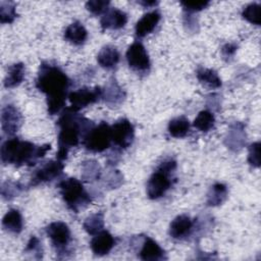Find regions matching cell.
Instances as JSON below:
<instances>
[{
    "label": "cell",
    "mask_w": 261,
    "mask_h": 261,
    "mask_svg": "<svg viewBox=\"0 0 261 261\" xmlns=\"http://www.w3.org/2000/svg\"><path fill=\"white\" fill-rule=\"evenodd\" d=\"M70 81L65 72L51 63H42L36 80V87L47 97L48 113H59L68 98Z\"/></svg>",
    "instance_id": "1"
},
{
    "label": "cell",
    "mask_w": 261,
    "mask_h": 261,
    "mask_svg": "<svg viewBox=\"0 0 261 261\" xmlns=\"http://www.w3.org/2000/svg\"><path fill=\"white\" fill-rule=\"evenodd\" d=\"M93 121L82 116L71 107L65 108L57 120L58 152L57 159L64 160L70 148L76 147L87 133L94 126Z\"/></svg>",
    "instance_id": "2"
},
{
    "label": "cell",
    "mask_w": 261,
    "mask_h": 261,
    "mask_svg": "<svg viewBox=\"0 0 261 261\" xmlns=\"http://www.w3.org/2000/svg\"><path fill=\"white\" fill-rule=\"evenodd\" d=\"M50 149L51 145L48 144L37 146L18 138H11L2 144L0 156L4 164H12L15 166L33 165L38 159L44 157Z\"/></svg>",
    "instance_id": "3"
},
{
    "label": "cell",
    "mask_w": 261,
    "mask_h": 261,
    "mask_svg": "<svg viewBox=\"0 0 261 261\" xmlns=\"http://www.w3.org/2000/svg\"><path fill=\"white\" fill-rule=\"evenodd\" d=\"M176 162L173 159L163 161L152 173L147 182V195L150 199L156 200L165 195L172 185L173 173Z\"/></svg>",
    "instance_id": "4"
},
{
    "label": "cell",
    "mask_w": 261,
    "mask_h": 261,
    "mask_svg": "<svg viewBox=\"0 0 261 261\" xmlns=\"http://www.w3.org/2000/svg\"><path fill=\"white\" fill-rule=\"evenodd\" d=\"M58 188L67 207L75 213H77L80 209L88 206L92 201L83 184L74 177H68L60 180Z\"/></svg>",
    "instance_id": "5"
},
{
    "label": "cell",
    "mask_w": 261,
    "mask_h": 261,
    "mask_svg": "<svg viewBox=\"0 0 261 261\" xmlns=\"http://www.w3.org/2000/svg\"><path fill=\"white\" fill-rule=\"evenodd\" d=\"M111 142V125L102 121L87 133L82 143L87 150L100 153L108 149Z\"/></svg>",
    "instance_id": "6"
},
{
    "label": "cell",
    "mask_w": 261,
    "mask_h": 261,
    "mask_svg": "<svg viewBox=\"0 0 261 261\" xmlns=\"http://www.w3.org/2000/svg\"><path fill=\"white\" fill-rule=\"evenodd\" d=\"M135 138V128L126 118H120L111 125V141L117 148H128Z\"/></svg>",
    "instance_id": "7"
},
{
    "label": "cell",
    "mask_w": 261,
    "mask_h": 261,
    "mask_svg": "<svg viewBox=\"0 0 261 261\" xmlns=\"http://www.w3.org/2000/svg\"><path fill=\"white\" fill-rule=\"evenodd\" d=\"M63 168L64 163H62L61 160H49L35 170L31 178L30 185L38 186L40 184L48 182L55 178H58L61 176Z\"/></svg>",
    "instance_id": "8"
},
{
    "label": "cell",
    "mask_w": 261,
    "mask_h": 261,
    "mask_svg": "<svg viewBox=\"0 0 261 261\" xmlns=\"http://www.w3.org/2000/svg\"><path fill=\"white\" fill-rule=\"evenodd\" d=\"M100 98H102V90L100 87H84L76 91L70 92L68 95L71 108H73L76 111L99 101Z\"/></svg>",
    "instance_id": "9"
},
{
    "label": "cell",
    "mask_w": 261,
    "mask_h": 261,
    "mask_svg": "<svg viewBox=\"0 0 261 261\" xmlns=\"http://www.w3.org/2000/svg\"><path fill=\"white\" fill-rule=\"evenodd\" d=\"M125 56L132 69L136 71H148L150 69V58L142 43L134 42L127 48Z\"/></svg>",
    "instance_id": "10"
},
{
    "label": "cell",
    "mask_w": 261,
    "mask_h": 261,
    "mask_svg": "<svg viewBox=\"0 0 261 261\" xmlns=\"http://www.w3.org/2000/svg\"><path fill=\"white\" fill-rule=\"evenodd\" d=\"M46 233L58 252L65 249L71 240L68 225L62 221L51 222L46 227Z\"/></svg>",
    "instance_id": "11"
},
{
    "label": "cell",
    "mask_w": 261,
    "mask_h": 261,
    "mask_svg": "<svg viewBox=\"0 0 261 261\" xmlns=\"http://www.w3.org/2000/svg\"><path fill=\"white\" fill-rule=\"evenodd\" d=\"M22 123V115L19 110L11 104L4 106L1 110V127L4 134L14 135Z\"/></svg>",
    "instance_id": "12"
},
{
    "label": "cell",
    "mask_w": 261,
    "mask_h": 261,
    "mask_svg": "<svg viewBox=\"0 0 261 261\" xmlns=\"http://www.w3.org/2000/svg\"><path fill=\"white\" fill-rule=\"evenodd\" d=\"M114 245H115V240L113 236L109 231L104 229L94 234L90 243L93 253L97 256H104L108 254L112 250Z\"/></svg>",
    "instance_id": "13"
},
{
    "label": "cell",
    "mask_w": 261,
    "mask_h": 261,
    "mask_svg": "<svg viewBox=\"0 0 261 261\" xmlns=\"http://www.w3.org/2000/svg\"><path fill=\"white\" fill-rule=\"evenodd\" d=\"M127 22V14L117 8L108 9L102 16L100 23L103 30H119Z\"/></svg>",
    "instance_id": "14"
},
{
    "label": "cell",
    "mask_w": 261,
    "mask_h": 261,
    "mask_svg": "<svg viewBox=\"0 0 261 261\" xmlns=\"http://www.w3.org/2000/svg\"><path fill=\"white\" fill-rule=\"evenodd\" d=\"M194 226V221L188 215L176 216L169 225V236L176 240H181L188 237Z\"/></svg>",
    "instance_id": "15"
},
{
    "label": "cell",
    "mask_w": 261,
    "mask_h": 261,
    "mask_svg": "<svg viewBox=\"0 0 261 261\" xmlns=\"http://www.w3.org/2000/svg\"><path fill=\"white\" fill-rule=\"evenodd\" d=\"M139 257L145 261H157L165 259L164 250L151 238L145 237L142 243Z\"/></svg>",
    "instance_id": "16"
},
{
    "label": "cell",
    "mask_w": 261,
    "mask_h": 261,
    "mask_svg": "<svg viewBox=\"0 0 261 261\" xmlns=\"http://www.w3.org/2000/svg\"><path fill=\"white\" fill-rule=\"evenodd\" d=\"M161 18V14L158 10H153L144 14L137 22L135 31L139 38H144L148 34L152 33Z\"/></svg>",
    "instance_id": "17"
},
{
    "label": "cell",
    "mask_w": 261,
    "mask_h": 261,
    "mask_svg": "<svg viewBox=\"0 0 261 261\" xmlns=\"http://www.w3.org/2000/svg\"><path fill=\"white\" fill-rule=\"evenodd\" d=\"M120 59V54L116 47L107 45L104 46L97 55L98 63L106 69H111L117 65Z\"/></svg>",
    "instance_id": "18"
},
{
    "label": "cell",
    "mask_w": 261,
    "mask_h": 261,
    "mask_svg": "<svg viewBox=\"0 0 261 261\" xmlns=\"http://www.w3.org/2000/svg\"><path fill=\"white\" fill-rule=\"evenodd\" d=\"M64 38L73 45H82L88 38V32L84 24L80 21L70 23L64 32Z\"/></svg>",
    "instance_id": "19"
},
{
    "label": "cell",
    "mask_w": 261,
    "mask_h": 261,
    "mask_svg": "<svg viewBox=\"0 0 261 261\" xmlns=\"http://www.w3.org/2000/svg\"><path fill=\"white\" fill-rule=\"evenodd\" d=\"M3 228L11 233H19L23 227L22 216L17 209H9L2 219Z\"/></svg>",
    "instance_id": "20"
},
{
    "label": "cell",
    "mask_w": 261,
    "mask_h": 261,
    "mask_svg": "<svg viewBox=\"0 0 261 261\" xmlns=\"http://www.w3.org/2000/svg\"><path fill=\"white\" fill-rule=\"evenodd\" d=\"M25 68L23 63H14L8 67L6 76L4 79L5 88H15L17 87L24 79Z\"/></svg>",
    "instance_id": "21"
},
{
    "label": "cell",
    "mask_w": 261,
    "mask_h": 261,
    "mask_svg": "<svg viewBox=\"0 0 261 261\" xmlns=\"http://www.w3.org/2000/svg\"><path fill=\"white\" fill-rule=\"evenodd\" d=\"M102 98H104L105 102L110 105H117L123 100L124 93L114 80L107 84L104 91L102 90Z\"/></svg>",
    "instance_id": "22"
},
{
    "label": "cell",
    "mask_w": 261,
    "mask_h": 261,
    "mask_svg": "<svg viewBox=\"0 0 261 261\" xmlns=\"http://www.w3.org/2000/svg\"><path fill=\"white\" fill-rule=\"evenodd\" d=\"M198 81L205 87L210 89H217L221 87V80L218 73L210 68H200L197 71Z\"/></svg>",
    "instance_id": "23"
},
{
    "label": "cell",
    "mask_w": 261,
    "mask_h": 261,
    "mask_svg": "<svg viewBox=\"0 0 261 261\" xmlns=\"http://www.w3.org/2000/svg\"><path fill=\"white\" fill-rule=\"evenodd\" d=\"M190 130L189 119L185 116H178L171 119L168 123V133L174 138H184Z\"/></svg>",
    "instance_id": "24"
},
{
    "label": "cell",
    "mask_w": 261,
    "mask_h": 261,
    "mask_svg": "<svg viewBox=\"0 0 261 261\" xmlns=\"http://www.w3.org/2000/svg\"><path fill=\"white\" fill-rule=\"evenodd\" d=\"M227 196V188L220 182L214 184L207 195V204L209 206L220 205Z\"/></svg>",
    "instance_id": "25"
},
{
    "label": "cell",
    "mask_w": 261,
    "mask_h": 261,
    "mask_svg": "<svg viewBox=\"0 0 261 261\" xmlns=\"http://www.w3.org/2000/svg\"><path fill=\"white\" fill-rule=\"evenodd\" d=\"M214 122H215V118L213 113L210 112L209 110H202L198 113V115L194 119L193 125L197 129L203 133H206L213 127Z\"/></svg>",
    "instance_id": "26"
},
{
    "label": "cell",
    "mask_w": 261,
    "mask_h": 261,
    "mask_svg": "<svg viewBox=\"0 0 261 261\" xmlns=\"http://www.w3.org/2000/svg\"><path fill=\"white\" fill-rule=\"evenodd\" d=\"M84 228L90 234H96L101 231L104 227V216L103 213L97 212L88 216L84 221Z\"/></svg>",
    "instance_id": "27"
},
{
    "label": "cell",
    "mask_w": 261,
    "mask_h": 261,
    "mask_svg": "<svg viewBox=\"0 0 261 261\" xmlns=\"http://www.w3.org/2000/svg\"><path fill=\"white\" fill-rule=\"evenodd\" d=\"M101 174L100 165L95 160H88L83 163V178L88 181L98 179Z\"/></svg>",
    "instance_id": "28"
},
{
    "label": "cell",
    "mask_w": 261,
    "mask_h": 261,
    "mask_svg": "<svg viewBox=\"0 0 261 261\" xmlns=\"http://www.w3.org/2000/svg\"><path fill=\"white\" fill-rule=\"evenodd\" d=\"M16 16L14 2L2 1L0 3V20L2 23H11Z\"/></svg>",
    "instance_id": "29"
},
{
    "label": "cell",
    "mask_w": 261,
    "mask_h": 261,
    "mask_svg": "<svg viewBox=\"0 0 261 261\" xmlns=\"http://www.w3.org/2000/svg\"><path fill=\"white\" fill-rule=\"evenodd\" d=\"M242 16L249 22L260 25V4L256 2L248 4L246 7H244Z\"/></svg>",
    "instance_id": "30"
},
{
    "label": "cell",
    "mask_w": 261,
    "mask_h": 261,
    "mask_svg": "<svg viewBox=\"0 0 261 261\" xmlns=\"http://www.w3.org/2000/svg\"><path fill=\"white\" fill-rule=\"evenodd\" d=\"M110 2L106 0H91L86 3V8L88 11L95 15H99L101 13H105L109 8Z\"/></svg>",
    "instance_id": "31"
},
{
    "label": "cell",
    "mask_w": 261,
    "mask_h": 261,
    "mask_svg": "<svg viewBox=\"0 0 261 261\" xmlns=\"http://www.w3.org/2000/svg\"><path fill=\"white\" fill-rule=\"evenodd\" d=\"M21 186L17 182L6 181L2 185V197L4 199H11L21 192Z\"/></svg>",
    "instance_id": "32"
},
{
    "label": "cell",
    "mask_w": 261,
    "mask_h": 261,
    "mask_svg": "<svg viewBox=\"0 0 261 261\" xmlns=\"http://www.w3.org/2000/svg\"><path fill=\"white\" fill-rule=\"evenodd\" d=\"M24 253L34 254V257L38 258V259L42 258V253H43L42 246H41V243H40L39 239L36 236L31 237V239L28 242V245L24 249Z\"/></svg>",
    "instance_id": "33"
},
{
    "label": "cell",
    "mask_w": 261,
    "mask_h": 261,
    "mask_svg": "<svg viewBox=\"0 0 261 261\" xmlns=\"http://www.w3.org/2000/svg\"><path fill=\"white\" fill-rule=\"evenodd\" d=\"M248 162L254 167L260 166V143L259 142L253 143L250 146L249 154H248Z\"/></svg>",
    "instance_id": "34"
},
{
    "label": "cell",
    "mask_w": 261,
    "mask_h": 261,
    "mask_svg": "<svg viewBox=\"0 0 261 261\" xmlns=\"http://www.w3.org/2000/svg\"><path fill=\"white\" fill-rule=\"evenodd\" d=\"M210 4V2L208 1H199V2H180V5L182 6V9L188 12V13H195L198 11H201L203 9H205L208 5Z\"/></svg>",
    "instance_id": "35"
},
{
    "label": "cell",
    "mask_w": 261,
    "mask_h": 261,
    "mask_svg": "<svg viewBox=\"0 0 261 261\" xmlns=\"http://www.w3.org/2000/svg\"><path fill=\"white\" fill-rule=\"evenodd\" d=\"M238 49V46L236 44H232V43H227L225 44L222 49H221V53L223 55V57L225 58H228V57H231L234 55L236 51Z\"/></svg>",
    "instance_id": "36"
},
{
    "label": "cell",
    "mask_w": 261,
    "mask_h": 261,
    "mask_svg": "<svg viewBox=\"0 0 261 261\" xmlns=\"http://www.w3.org/2000/svg\"><path fill=\"white\" fill-rule=\"evenodd\" d=\"M138 3L143 5L144 7H151V6L158 4V2H156V1H139Z\"/></svg>",
    "instance_id": "37"
},
{
    "label": "cell",
    "mask_w": 261,
    "mask_h": 261,
    "mask_svg": "<svg viewBox=\"0 0 261 261\" xmlns=\"http://www.w3.org/2000/svg\"><path fill=\"white\" fill-rule=\"evenodd\" d=\"M232 138H238V136H236V135H230L229 134V136H228V138H227V140H229V139H232ZM244 140H242V139H237V144H238V147H240L241 146V142H243Z\"/></svg>",
    "instance_id": "38"
}]
</instances>
